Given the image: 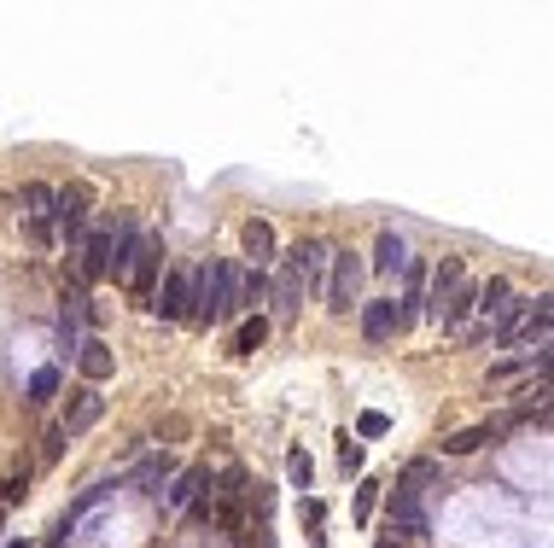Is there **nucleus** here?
I'll return each instance as SVG.
<instances>
[{
  "label": "nucleus",
  "instance_id": "obj_9",
  "mask_svg": "<svg viewBox=\"0 0 554 548\" xmlns=\"http://www.w3.org/2000/svg\"><path fill=\"white\" fill-rule=\"evenodd\" d=\"M76 368H82V379H94V385H100V379L117 374V356H111V344H105V339H82V344H76Z\"/></svg>",
  "mask_w": 554,
  "mask_h": 548
},
{
  "label": "nucleus",
  "instance_id": "obj_19",
  "mask_svg": "<svg viewBox=\"0 0 554 548\" xmlns=\"http://www.w3.org/2000/svg\"><path fill=\"white\" fill-rule=\"evenodd\" d=\"M502 304H508V280H502V274H490L485 286H479V309H485V321H496Z\"/></svg>",
  "mask_w": 554,
  "mask_h": 548
},
{
  "label": "nucleus",
  "instance_id": "obj_2",
  "mask_svg": "<svg viewBox=\"0 0 554 548\" xmlns=\"http://www.w3.org/2000/svg\"><path fill=\"white\" fill-rule=\"evenodd\" d=\"M234 280L240 269L234 263H205L199 274H187V321H228V304H234Z\"/></svg>",
  "mask_w": 554,
  "mask_h": 548
},
{
  "label": "nucleus",
  "instance_id": "obj_12",
  "mask_svg": "<svg viewBox=\"0 0 554 548\" xmlns=\"http://www.w3.org/2000/svg\"><path fill=\"white\" fill-rule=\"evenodd\" d=\"M245 257H251V269H263L269 274V263H275V228L269 222H245Z\"/></svg>",
  "mask_w": 554,
  "mask_h": 548
},
{
  "label": "nucleus",
  "instance_id": "obj_5",
  "mask_svg": "<svg viewBox=\"0 0 554 548\" xmlns=\"http://www.w3.org/2000/svg\"><path fill=\"white\" fill-rule=\"evenodd\" d=\"M105 420V397L94 391V385H82V391H70V409H65V438H82V432H94Z\"/></svg>",
  "mask_w": 554,
  "mask_h": 548
},
{
  "label": "nucleus",
  "instance_id": "obj_1",
  "mask_svg": "<svg viewBox=\"0 0 554 548\" xmlns=\"http://www.w3.org/2000/svg\"><path fill=\"white\" fill-rule=\"evenodd\" d=\"M111 274L135 292V298H152L158 286V269H164V240L158 234H140L135 222H123V234H111Z\"/></svg>",
  "mask_w": 554,
  "mask_h": 548
},
{
  "label": "nucleus",
  "instance_id": "obj_7",
  "mask_svg": "<svg viewBox=\"0 0 554 548\" xmlns=\"http://www.w3.org/2000/svg\"><path fill=\"white\" fill-rule=\"evenodd\" d=\"M152 315L158 321H187V274L170 269L164 286H152Z\"/></svg>",
  "mask_w": 554,
  "mask_h": 548
},
{
  "label": "nucleus",
  "instance_id": "obj_4",
  "mask_svg": "<svg viewBox=\"0 0 554 548\" xmlns=\"http://www.w3.org/2000/svg\"><path fill=\"white\" fill-rule=\"evenodd\" d=\"M327 263H333V251H327L321 240H298L292 251H286V269L298 274V286H310V292L327 286Z\"/></svg>",
  "mask_w": 554,
  "mask_h": 548
},
{
  "label": "nucleus",
  "instance_id": "obj_21",
  "mask_svg": "<svg viewBox=\"0 0 554 548\" xmlns=\"http://www.w3.org/2000/svg\"><path fill=\"white\" fill-rule=\"evenodd\" d=\"M286 479L298 484V490H310V479H315V461L304 455V449H292V455H286Z\"/></svg>",
  "mask_w": 554,
  "mask_h": 548
},
{
  "label": "nucleus",
  "instance_id": "obj_18",
  "mask_svg": "<svg viewBox=\"0 0 554 548\" xmlns=\"http://www.w3.org/2000/svg\"><path fill=\"white\" fill-rule=\"evenodd\" d=\"M269 298H275V315H280V321H292V315H298V298H304L298 274H292V269H280V280L269 286Z\"/></svg>",
  "mask_w": 554,
  "mask_h": 548
},
{
  "label": "nucleus",
  "instance_id": "obj_11",
  "mask_svg": "<svg viewBox=\"0 0 554 548\" xmlns=\"http://www.w3.org/2000/svg\"><path fill=\"white\" fill-rule=\"evenodd\" d=\"M210 473L205 467H187V473H175L170 490H164V514H187L193 508V496H199V484H205Z\"/></svg>",
  "mask_w": 554,
  "mask_h": 548
},
{
  "label": "nucleus",
  "instance_id": "obj_27",
  "mask_svg": "<svg viewBox=\"0 0 554 548\" xmlns=\"http://www.w3.org/2000/svg\"><path fill=\"white\" fill-rule=\"evenodd\" d=\"M380 548H397V543H391V537H385V543H380Z\"/></svg>",
  "mask_w": 554,
  "mask_h": 548
},
{
  "label": "nucleus",
  "instance_id": "obj_24",
  "mask_svg": "<svg viewBox=\"0 0 554 548\" xmlns=\"http://www.w3.org/2000/svg\"><path fill=\"white\" fill-rule=\"evenodd\" d=\"M65 426H47V438H41V461H59V455H65Z\"/></svg>",
  "mask_w": 554,
  "mask_h": 548
},
{
  "label": "nucleus",
  "instance_id": "obj_8",
  "mask_svg": "<svg viewBox=\"0 0 554 548\" xmlns=\"http://www.w3.org/2000/svg\"><path fill=\"white\" fill-rule=\"evenodd\" d=\"M76 274H82V280H100V274H111V234H105V228H88V234H82Z\"/></svg>",
  "mask_w": 554,
  "mask_h": 548
},
{
  "label": "nucleus",
  "instance_id": "obj_25",
  "mask_svg": "<svg viewBox=\"0 0 554 548\" xmlns=\"http://www.w3.org/2000/svg\"><path fill=\"white\" fill-rule=\"evenodd\" d=\"M356 432H362V438H385V432H391V420H385L380 409H368L362 420H356Z\"/></svg>",
  "mask_w": 554,
  "mask_h": 548
},
{
  "label": "nucleus",
  "instance_id": "obj_23",
  "mask_svg": "<svg viewBox=\"0 0 554 548\" xmlns=\"http://www.w3.org/2000/svg\"><path fill=\"white\" fill-rule=\"evenodd\" d=\"M339 467H345V479L362 473V444H356V438H339Z\"/></svg>",
  "mask_w": 554,
  "mask_h": 548
},
{
  "label": "nucleus",
  "instance_id": "obj_16",
  "mask_svg": "<svg viewBox=\"0 0 554 548\" xmlns=\"http://www.w3.org/2000/svg\"><path fill=\"white\" fill-rule=\"evenodd\" d=\"M374 269H380V274H403V269H409V245L397 240L391 228H385L380 245H374Z\"/></svg>",
  "mask_w": 554,
  "mask_h": 548
},
{
  "label": "nucleus",
  "instance_id": "obj_22",
  "mask_svg": "<svg viewBox=\"0 0 554 548\" xmlns=\"http://www.w3.org/2000/svg\"><path fill=\"white\" fill-rule=\"evenodd\" d=\"M53 391H59V368H35V374H30V397H35V403H47Z\"/></svg>",
  "mask_w": 554,
  "mask_h": 548
},
{
  "label": "nucleus",
  "instance_id": "obj_3",
  "mask_svg": "<svg viewBox=\"0 0 554 548\" xmlns=\"http://www.w3.org/2000/svg\"><path fill=\"white\" fill-rule=\"evenodd\" d=\"M362 274H368V263H362L356 251H333V280L321 286V292H327V309H333V315H350V309H356Z\"/></svg>",
  "mask_w": 554,
  "mask_h": 548
},
{
  "label": "nucleus",
  "instance_id": "obj_13",
  "mask_svg": "<svg viewBox=\"0 0 554 548\" xmlns=\"http://www.w3.org/2000/svg\"><path fill=\"white\" fill-rule=\"evenodd\" d=\"M461 280H467V263H461V257H444V263H438V274H432V298H426V304H432V315L450 304V292L461 286Z\"/></svg>",
  "mask_w": 554,
  "mask_h": 548
},
{
  "label": "nucleus",
  "instance_id": "obj_15",
  "mask_svg": "<svg viewBox=\"0 0 554 548\" xmlns=\"http://www.w3.org/2000/svg\"><path fill=\"white\" fill-rule=\"evenodd\" d=\"M391 333H397V327H391V298L362 304V339H368V344H385Z\"/></svg>",
  "mask_w": 554,
  "mask_h": 548
},
{
  "label": "nucleus",
  "instance_id": "obj_14",
  "mask_svg": "<svg viewBox=\"0 0 554 548\" xmlns=\"http://www.w3.org/2000/svg\"><path fill=\"white\" fill-rule=\"evenodd\" d=\"M263 298H269V274H263V269L240 274V280H234V304H228V315H240V309H257Z\"/></svg>",
  "mask_w": 554,
  "mask_h": 548
},
{
  "label": "nucleus",
  "instance_id": "obj_20",
  "mask_svg": "<svg viewBox=\"0 0 554 548\" xmlns=\"http://www.w3.org/2000/svg\"><path fill=\"white\" fill-rule=\"evenodd\" d=\"M24 205H30V216H35V222H47V216H53V187H41V181H30V187H24Z\"/></svg>",
  "mask_w": 554,
  "mask_h": 548
},
{
  "label": "nucleus",
  "instance_id": "obj_26",
  "mask_svg": "<svg viewBox=\"0 0 554 548\" xmlns=\"http://www.w3.org/2000/svg\"><path fill=\"white\" fill-rule=\"evenodd\" d=\"M374 502H380V484L362 479V490H356V519H374Z\"/></svg>",
  "mask_w": 554,
  "mask_h": 548
},
{
  "label": "nucleus",
  "instance_id": "obj_17",
  "mask_svg": "<svg viewBox=\"0 0 554 548\" xmlns=\"http://www.w3.org/2000/svg\"><path fill=\"white\" fill-rule=\"evenodd\" d=\"M263 339H269V315L257 309V315H245L240 327H234V356H251V350H263Z\"/></svg>",
  "mask_w": 554,
  "mask_h": 548
},
{
  "label": "nucleus",
  "instance_id": "obj_6",
  "mask_svg": "<svg viewBox=\"0 0 554 548\" xmlns=\"http://www.w3.org/2000/svg\"><path fill=\"white\" fill-rule=\"evenodd\" d=\"M53 216H59L65 240H82V234H88V187H65V193H53Z\"/></svg>",
  "mask_w": 554,
  "mask_h": 548
},
{
  "label": "nucleus",
  "instance_id": "obj_10",
  "mask_svg": "<svg viewBox=\"0 0 554 548\" xmlns=\"http://www.w3.org/2000/svg\"><path fill=\"white\" fill-rule=\"evenodd\" d=\"M496 438H502V426H496V420H479V426H461V432H450L438 449H444V455H479V449L496 444Z\"/></svg>",
  "mask_w": 554,
  "mask_h": 548
}]
</instances>
